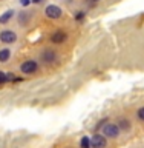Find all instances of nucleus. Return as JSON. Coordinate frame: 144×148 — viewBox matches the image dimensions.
<instances>
[{
	"mask_svg": "<svg viewBox=\"0 0 144 148\" xmlns=\"http://www.w3.org/2000/svg\"><path fill=\"white\" fill-rule=\"evenodd\" d=\"M37 68H39V65H37L35 60H26V62H23L22 66H20L23 74H32V73L37 71Z\"/></svg>",
	"mask_w": 144,
	"mask_h": 148,
	"instance_id": "obj_1",
	"label": "nucleus"
},
{
	"mask_svg": "<svg viewBox=\"0 0 144 148\" xmlns=\"http://www.w3.org/2000/svg\"><path fill=\"white\" fill-rule=\"evenodd\" d=\"M120 133V127L114 123H106L103 127V136H107V137H117Z\"/></svg>",
	"mask_w": 144,
	"mask_h": 148,
	"instance_id": "obj_2",
	"label": "nucleus"
},
{
	"mask_svg": "<svg viewBox=\"0 0 144 148\" xmlns=\"http://www.w3.org/2000/svg\"><path fill=\"white\" fill-rule=\"evenodd\" d=\"M0 40L3 42V43H14V42L17 40V36H16V32L14 31H2L0 32Z\"/></svg>",
	"mask_w": 144,
	"mask_h": 148,
	"instance_id": "obj_3",
	"label": "nucleus"
},
{
	"mask_svg": "<svg viewBox=\"0 0 144 148\" xmlns=\"http://www.w3.org/2000/svg\"><path fill=\"white\" fill-rule=\"evenodd\" d=\"M91 147L92 148H106V137L101 134H95L91 139Z\"/></svg>",
	"mask_w": 144,
	"mask_h": 148,
	"instance_id": "obj_4",
	"label": "nucleus"
},
{
	"mask_svg": "<svg viewBox=\"0 0 144 148\" xmlns=\"http://www.w3.org/2000/svg\"><path fill=\"white\" fill-rule=\"evenodd\" d=\"M46 16L49 18H60L62 17V9L58 6H55V5H49V6H46Z\"/></svg>",
	"mask_w": 144,
	"mask_h": 148,
	"instance_id": "obj_5",
	"label": "nucleus"
},
{
	"mask_svg": "<svg viewBox=\"0 0 144 148\" xmlns=\"http://www.w3.org/2000/svg\"><path fill=\"white\" fill-rule=\"evenodd\" d=\"M41 60L46 62V63H52V62L57 60V54H55L52 49H46V51L41 53Z\"/></svg>",
	"mask_w": 144,
	"mask_h": 148,
	"instance_id": "obj_6",
	"label": "nucleus"
},
{
	"mask_svg": "<svg viewBox=\"0 0 144 148\" xmlns=\"http://www.w3.org/2000/svg\"><path fill=\"white\" fill-rule=\"evenodd\" d=\"M66 37H68V34L64 31H55L54 34L51 36V40H52L54 43H62V42L66 40Z\"/></svg>",
	"mask_w": 144,
	"mask_h": 148,
	"instance_id": "obj_7",
	"label": "nucleus"
},
{
	"mask_svg": "<svg viewBox=\"0 0 144 148\" xmlns=\"http://www.w3.org/2000/svg\"><path fill=\"white\" fill-rule=\"evenodd\" d=\"M9 57H11V49H8V48L0 49V62H8Z\"/></svg>",
	"mask_w": 144,
	"mask_h": 148,
	"instance_id": "obj_8",
	"label": "nucleus"
},
{
	"mask_svg": "<svg viewBox=\"0 0 144 148\" xmlns=\"http://www.w3.org/2000/svg\"><path fill=\"white\" fill-rule=\"evenodd\" d=\"M12 79H14L12 74H8V73H2V71H0V83L9 82V80H12Z\"/></svg>",
	"mask_w": 144,
	"mask_h": 148,
	"instance_id": "obj_9",
	"label": "nucleus"
},
{
	"mask_svg": "<svg viewBox=\"0 0 144 148\" xmlns=\"http://www.w3.org/2000/svg\"><path fill=\"white\" fill-rule=\"evenodd\" d=\"M12 16H14V11H12V9H11V11H6L2 17H0V22H2V23H6V22H8Z\"/></svg>",
	"mask_w": 144,
	"mask_h": 148,
	"instance_id": "obj_10",
	"label": "nucleus"
},
{
	"mask_svg": "<svg viewBox=\"0 0 144 148\" xmlns=\"http://www.w3.org/2000/svg\"><path fill=\"white\" fill-rule=\"evenodd\" d=\"M80 145H81V148H92V147H91V139H89V137H83L81 142H80Z\"/></svg>",
	"mask_w": 144,
	"mask_h": 148,
	"instance_id": "obj_11",
	"label": "nucleus"
},
{
	"mask_svg": "<svg viewBox=\"0 0 144 148\" xmlns=\"http://www.w3.org/2000/svg\"><path fill=\"white\" fill-rule=\"evenodd\" d=\"M120 128H123V130H129V128H130V125H129V120H126V119L120 120Z\"/></svg>",
	"mask_w": 144,
	"mask_h": 148,
	"instance_id": "obj_12",
	"label": "nucleus"
},
{
	"mask_svg": "<svg viewBox=\"0 0 144 148\" xmlns=\"http://www.w3.org/2000/svg\"><path fill=\"white\" fill-rule=\"evenodd\" d=\"M138 117H140V119L143 120V122H144V106H143V108H140V110H138Z\"/></svg>",
	"mask_w": 144,
	"mask_h": 148,
	"instance_id": "obj_13",
	"label": "nucleus"
},
{
	"mask_svg": "<svg viewBox=\"0 0 144 148\" xmlns=\"http://www.w3.org/2000/svg\"><path fill=\"white\" fill-rule=\"evenodd\" d=\"M29 2H31V0H20V3L23 5V6H28V5H29Z\"/></svg>",
	"mask_w": 144,
	"mask_h": 148,
	"instance_id": "obj_14",
	"label": "nucleus"
},
{
	"mask_svg": "<svg viewBox=\"0 0 144 148\" xmlns=\"http://www.w3.org/2000/svg\"><path fill=\"white\" fill-rule=\"evenodd\" d=\"M34 3H41V0H32Z\"/></svg>",
	"mask_w": 144,
	"mask_h": 148,
	"instance_id": "obj_15",
	"label": "nucleus"
}]
</instances>
